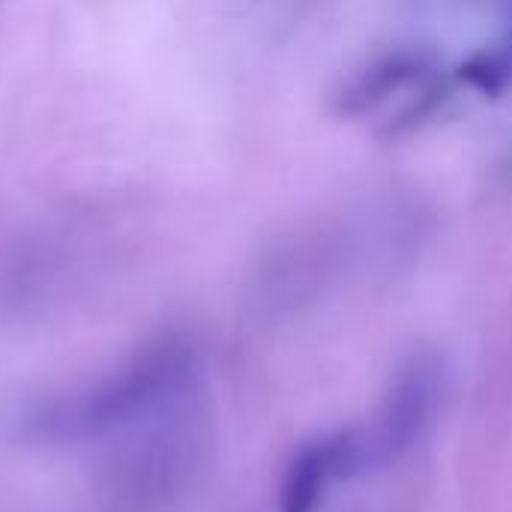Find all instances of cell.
<instances>
[{
    "label": "cell",
    "mask_w": 512,
    "mask_h": 512,
    "mask_svg": "<svg viewBox=\"0 0 512 512\" xmlns=\"http://www.w3.org/2000/svg\"><path fill=\"white\" fill-rule=\"evenodd\" d=\"M201 381V363L183 336H159L138 348L123 366L99 381L51 399L36 417V435L48 441H81L192 396Z\"/></svg>",
    "instance_id": "1"
},
{
    "label": "cell",
    "mask_w": 512,
    "mask_h": 512,
    "mask_svg": "<svg viewBox=\"0 0 512 512\" xmlns=\"http://www.w3.org/2000/svg\"><path fill=\"white\" fill-rule=\"evenodd\" d=\"M441 363L435 354H411L393 375L369 429H360L366 468H384L411 453L429 432L441 405Z\"/></svg>",
    "instance_id": "2"
},
{
    "label": "cell",
    "mask_w": 512,
    "mask_h": 512,
    "mask_svg": "<svg viewBox=\"0 0 512 512\" xmlns=\"http://www.w3.org/2000/svg\"><path fill=\"white\" fill-rule=\"evenodd\" d=\"M363 471L369 468L363 456L360 429H342L315 438L291 456L282 474L279 512H315L333 483L351 480Z\"/></svg>",
    "instance_id": "3"
},
{
    "label": "cell",
    "mask_w": 512,
    "mask_h": 512,
    "mask_svg": "<svg viewBox=\"0 0 512 512\" xmlns=\"http://www.w3.org/2000/svg\"><path fill=\"white\" fill-rule=\"evenodd\" d=\"M435 75L432 60L423 51H387L360 66L333 93V111L339 117H363L393 96L423 84Z\"/></svg>",
    "instance_id": "4"
},
{
    "label": "cell",
    "mask_w": 512,
    "mask_h": 512,
    "mask_svg": "<svg viewBox=\"0 0 512 512\" xmlns=\"http://www.w3.org/2000/svg\"><path fill=\"white\" fill-rule=\"evenodd\" d=\"M459 75L474 90H480L486 96H498L510 84L512 63L504 54H498V51H480V54H474L471 60L462 63Z\"/></svg>",
    "instance_id": "5"
}]
</instances>
